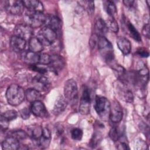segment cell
I'll list each match as a JSON object with an SVG mask.
<instances>
[{
	"label": "cell",
	"mask_w": 150,
	"mask_h": 150,
	"mask_svg": "<svg viewBox=\"0 0 150 150\" xmlns=\"http://www.w3.org/2000/svg\"><path fill=\"white\" fill-rule=\"evenodd\" d=\"M25 97V92L23 88L16 84L10 85L6 91L7 101L13 106L18 105L22 103Z\"/></svg>",
	"instance_id": "obj_1"
},
{
	"label": "cell",
	"mask_w": 150,
	"mask_h": 150,
	"mask_svg": "<svg viewBox=\"0 0 150 150\" xmlns=\"http://www.w3.org/2000/svg\"><path fill=\"white\" fill-rule=\"evenodd\" d=\"M97 46L98 51L104 60L111 63L114 59L113 47L110 41L104 36H98Z\"/></svg>",
	"instance_id": "obj_2"
},
{
	"label": "cell",
	"mask_w": 150,
	"mask_h": 150,
	"mask_svg": "<svg viewBox=\"0 0 150 150\" xmlns=\"http://www.w3.org/2000/svg\"><path fill=\"white\" fill-rule=\"evenodd\" d=\"M94 107L97 114L104 120L109 119L111 109V104L108 99L103 96H96Z\"/></svg>",
	"instance_id": "obj_3"
},
{
	"label": "cell",
	"mask_w": 150,
	"mask_h": 150,
	"mask_svg": "<svg viewBox=\"0 0 150 150\" xmlns=\"http://www.w3.org/2000/svg\"><path fill=\"white\" fill-rule=\"evenodd\" d=\"M64 96L67 103L75 105L78 100V87L76 81L70 79L67 80L64 86Z\"/></svg>",
	"instance_id": "obj_4"
},
{
	"label": "cell",
	"mask_w": 150,
	"mask_h": 150,
	"mask_svg": "<svg viewBox=\"0 0 150 150\" xmlns=\"http://www.w3.org/2000/svg\"><path fill=\"white\" fill-rule=\"evenodd\" d=\"M46 16L41 12L28 11L23 16V20L26 24L31 28H38L45 23Z\"/></svg>",
	"instance_id": "obj_5"
},
{
	"label": "cell",
	"mask_w": 150,
	"mask_h": 150,
	"mask_svg": "<svg viewBox=\"0 0 150 150\" xmlns=\"http://www.w3.org/2000/svg\"><path fill=\"white\" fill-rule=\"evenodd\" d=\"M38 39L45 46L52 45L57 38V33L53 29L45 26L40 29L37 36Z\"/></svg>",
	"instance_id": "obj_6"
},
{
	"label": "cell",
	"mask_w": 150,
	"mask_h": 150,
	"mask_svg": "<svg viewBox=\"0 0 150 150\" xmlns=\"http://www.w3.org/2000/svg\"><path fill=\"white\" fill-rule=\"evenodd\" d=\"M90 91L88 88L85 86L83 90L79 105V112L81 114L87 115L90 112Z\"/></svg>",
	"instance_id": "obj_7"
},
{
	"label": "cell",
	"mask_w": 150,
	"mask_h": 150,
	"mask_svg": "<svg viewBox=\"0 0 150 150\" xmlns=\"http://www.w3.org/2000/svg\"><path fill=\"white\" fill-rule=\"evenodd\" d=\"M5 10L12 15H21L24 10V4L23 1L9 0L5 1Z\"/></svg>",
	"instance_id": "obj_8"
},
{
	"label": "cell",
	"mask_w": 150,
	"mask_h": 150,
	"mask_svg": "<svg viewBox=\"0 0 150 150\" xmlns=\"http://www.w3.org/2000/svg\"><path fill=\"white\" fill-rule=\"evenodd\" d=\"M13 33L15 36L21 38L26 40H29L33 36V28L26 23L17 25L14 29Z\"/></svg>",
	"instance_id": "obj_9"
},
{
	"label": "cell",
	"mask_w": 150,
	"mask_h": 150,
	"mask_svg": "<svg viewBox=\"0 0 150 150\" xmlns=\"http://www.w3.org/2000/svg\"><path fill=\"white\" fill-rule=\"evenodd\" d=\"M33 88L39 91L47 90L50 86L49 79L43 75L35 76L32 81Z\"/></svg>",
	"instance_id": "obj_10"
},
{
	"label": "cell",
	"mask_w": 150,
	"mask_h": 150,
	"mask_svg": "<svg viewBox=\"0 0 150 150\" xmlns=\"http://www.w3.org/2000/svg\"><path fill=\"white\" fill-rule=\"evenodd\" d=\"M123 117L122 107L117 101H114L112 105H111L109 119L113 123L120 122Z\"/></svg>",
	"instance_id": "obj_11"
},
{
	"label": "cell",
	"mask_w": 150,
	"mask_h": 150,
	"mask_svg": "<svg viewBox=\"0 0 150 150\" xmlns=\"http://www.w3.org/2000/svg\"><path fill=\"white\" fill-rule=\"evenodd\" d=\"M126 84L120 82L117 85V91L118 95L124 101L128 103H132L134 100V96L132 91L127 87Z\"/></svg>",
	"instance_id": "obj_12"
},
{
	"label": "cell",
	"mask_w": 150,
	"mask_h": 150,
	"mask_svg": "<svg viewBox=\"0 0 150 150\" xmlns=\"http://www.w3.org/2000/svg\"><path fill=\"white\" fill-rule=\"evenodd\" d=\"M65 64L64 59L60 55L53 54L51 55V61L49 64L50 69L57 74L60 70L63 69Z\"/></svg>",
	"instance_id": "obj_13"
},
{
	"label": "cell",
	"mask_w": 150,
	"mask_h": 150,
	"mask_svg": "<svg viewBox=\"0 0 150 150\" xmlns=\"http://www.w3.org/2000/svg\"><path fill=\"white\" fill-rule=\"evenodd\" d=\"M31 112L37 117L43 118L47 115V111L44 104L40 101H36L32 103L30 107Z\"/></svg>",
	"instance_id": "obj_14"
},
{
	"label": "cell",
	"mask_w": 150,
	"mask_h": 150,
	"mask_svg": "<svg viewBox=\"0 0 150 150\" xmlns=\"http://www.w3.org/2000/svg\"><path fill=\"white\" fill-rule=\"evenodd\" d=\"M10 46L16 52H23L26 46V40L16 36H12L10 39Z\"/></svg>",
	"instance_id": "obj_15"
},
{
	"label": "cell",
	"mask_w": 150,
	"mask_h": 150,
	"mask_svg": "<svg viewBox=\"0 0 150 150\" xmlns=\"http://www.w3.org/2000/svg\"><path fill=\"white\" fill-rule=\"evenodd\" d=\"M46 26L50 28L57 33L61 28V22L59 18L53 15H48L46 16L45 23Z\"/></svg>",
	"instance_id": "obj_16"
},
{
	"label": "cell",
	"mask_w": 150,
	"mask_h": 150,
	"mask_svg": "<svg viewBox=\"0 0 150 150\" xmlns=\"http://www.w3.org/2000/svg\"><path fill=\"white\" fill-rule=\"evenodd\" d=\"M43 132V128L38 125H32L28 127V135L38 145Z\"/></svg>",
	"instance_id": "obj_17"
},
{
	"label": "cell",
	"mask_w": 150,
	"mask_h": 150,
	"mask_svg": "<svg viewBox=\"0 0 150 150\" xmlns=\"http://www.w3.org/2000/svg\"><path fill=\"white\" fill-rule=\"evenodd\" d=\"M19 141L12 136H9L2 142V148L5 150H16L20 148Z\"/></svg>",
	"instance_id": "obj_18"
},
{
	"label": "cell",
	"mask_w": 150,
	"mask_h": 150,
	"mask_svg": "<svg viewBox=\"0 0 150 150\" xmlns=\"http://www.w3.org/2000/svg\"><path fill=\"white\" fill-rule=\"evenodd\" d=\"M117 45L120 51L125 55L128 54L131 50V44L129 40L122 36L117 39Z\"/></svg>",
	"instance_id": "obj_19"
},
{
	"label": "cell",
	"mask_w": 150,
	"mask_h": 150,
	"mask_svg": "<svg viewBox=\"0 0 150 150\" xmlns=\"http://www.w3.org/2000/svg\"><path fill=\"white\" fill-rule=\"evenodd\" d=\"M22 59L24 62L27 64L35 65L39 63V54L37 53L33 52L32 51L24 52L22 54Z\"/></svg>",
	"instance_id": "obj_20"
},
{
	"label": "cell",
	"mask_w": 150,
	"mask_h": 150,
	"mask_svg": "<svg viewBox=\"0 0 150 150\" xmlns=\"http://www.w3.org/2000/svg\"><path fill=\"white\" fill-rule=\"evenodd\" d=\"M122 23L124 25L125 29L127 30L128 32V33L129 35V36L135 40L137 42H141V35L138 32V30L136 29V28L134 27V26L132 24V23H131L129 21H127L125 19H124Z\"/></svg>",
	"instance_id": "obj_21"
},
{
	"label": "cell",
	"mask_w": 150,
	"mask_h": 150,
	"mask_svg": "<svg viewBox=\"0 0 150 150\" xmlns=\"http://www.w3.org/2000/svg\"><path fill=\"white\" fill-rule=\"evenodd\" d=\"M67 104L68 103L64 97H63L62 96H59L56 99L55 103L54 104V107L53 108V113L55 115H59L65 110Z\"/></svg>",
	"instance_id": "obj_22"
},
{
	"label": "cell",
	"mask_w": 150,
	"mask_h": 150,
	"mask_svg": "<svg viewBox=\"0 0 150 150\" xmlns=\"http://www.w3.org/2000/svg\"><path fill=\"white\" fill-rule=\"evenodd\" d=\"M24 6L29 11L41 12L43 11V4L38 0H26L23 1Z\"/></svg>",
	"instance_id": "obj_23"
},
{
	"label": "cell",
	"mask_w": 150,
	"mask_h": 150,
	"mask_svg": "<svg viewBox=\"0 0 150 150\" xmlns=\"http://www.w3.org/2000/svg\"><path fill=\"white\" fill-rule=\"evenodd\" d=\"M51 140V134L47 128H43L42 134L38 141V145L42 148H46L49 146Z\"/></svg>",
	"instance_id": "obj_24"
},
{
	"label": "cell",
	"mask_w": 150,
	"mask_h": 150,
	"mask_svg": "<svg viewBox=\"0 0 150 150\" xmlns=\"http://www.w3.org/2000/svg\"><path fill=\"white\" fill-rule=\"evenodd\" d=\"M29 49L30 51L38 53L43 50V45L37 37H32L29 40Z\"/></svg>",
	"instance_id": "obj_25"
},
{
	"label": "cell",
	"mask_w": 150,
	"mask_h": 150,
	"mask_svg": "<svg viewBox=\"0 0 150 150\" xmlns=\"http://www.w3.org/2000/svg\"><path fill=\"white\" fill-rule=\"evenodd\" d=\"M25 96L27 100L30 103L40 100L42 98L40 91L34 88H28L25 92Z\"/></svg>",
	"instance_id": "obj_26"
},
{
	"label": "cell",
	"mask_w": 150,
	"mask_h": 150,
	"mask_svg": "<svg viewBox=\"0 0 150 150\" xmlns=\"http://www.w3.org/2000/svg\"><path fill=\"white\" fill-rule=\"evenodd\" d=\"M94 29L96 34L98 36H104L107 32L108 29L107 28L105 21H104L101 18H98L95 23Z\"/></svg>",
	"instance_id": "obj_27"
},
{
	"label": "cell",
	"mask_w": 150,
	"mask_h": 150,
	"mask_svg": "<svg viewBox=\"0 0 150 150\" xmlns=\"http://www.w3.org/2000/svg\"><path fill=\"white\" fill-rule=\"evenodd\" d=\"M104 8L110 17L114 18L117 14V10L115 4L111 1H105L103 2Z\"/></svg>",
	"instance_id": "obj_28"
},
{
	"label": "cell",
	"mask_w": 150,
	"mask_h": 150,
	"mask_svg": "<svg viewBox=\"0 0 150 150\" xmlns=\"http://www.w3.org/2000/svg\"><path fill=\"white\" fill-rule=\"evenodd\" d=\"M105 22L108 30H110L114 33H117L118 32V25L114 18L110 17Z\"/></svg>",
	"instance_id": "obj_29"
},
{
	"label": "cell",
	"mask_w": 150,
	"mask_h": 150,
	"mask_svg": "<svg viewBox=\"0 0 150 150\" xmlns=\"http://www.w3.org/2000/svg\"><path fill=\"white\" fill-rule=\"evenodd\" d=\"M109 137L113 141L117 142L122 137V132L119 128L116 127H114L110 130Z\"/></svg>",
	"instance_id": "obj_30"
},
{
	"label": "cell",
	"mask_w": 150,
	"mask_h": 150,
	"mask_svg": "<svg viewBox=\"0 0 150 150\" xmlns=\"http://www.w3.org/2000/svg\"><path fill=\"white\" fill-rule=\"evenodd\" d=\"M102 137H101V134L99 132H95L90 141L89 143V145L90 147H91L92 148H95L96 146H98V145L100 144V142H101Z\"/></svg>",
	"instance_id": "obj_31"
},
{
	"label": "cell",
	"mask_w": 150,
	"mask_h": 150,
	"mask_svg": "<svg viewBox=\"0 0 150 150\" xmlns=\"http://www.w3.org/2000/svg\"><path fill=\"white\" fill-rule=\"evenodd\" d=\"M11 136L14 137L18 141H21L25 140L28 135V134L26 133L24 131L19 129V130H16V131H12L11 134Z\"/></svg>",
	"instance_id": "obj_32"
},
{
	"label": "cell",
	"mask_w": 150,
	"mask_h": 150,
	"mask_svg": "<svg viewBox=\"0 0 150 150\" xmlns=\"http://www.w3.org/2000/svg\"><path fill=\"white\" fill-rule=\"evenodd\" d=\"M5 118L8 120L9 121L13 120L16 118L18 116L17 112L14 110H8L1 114Z\"/></svg>",
	"instance_id": "obj_33"
},
{
	"label": "cell",
	"mask_w": 150,
	"mask_h": 150,
	"mask_svg": "<svg viewBox=\"0 0 150 150\" xmlns=\"http://www.w3.org/2000/svg\"><path fill=\"white\" fill-rule=\"evenodd\" d=\"M83 134V131L79 128H74L71 132V138L75 141H80L82 138Z\"/></svg>",
	"instance_id": "obj_34"
},
{
	"label": "cell",
	"mask_w": 150,
	"mask_h": 150,
	"mask_svg": "<svg viewBox=\"0 0 150 150\" xmlns=\"http://www.w3.org/2000/svg\"><path fill=\"white\" fill-rule=\"evenodd\" d=\"M51 61V56L47 53H42L39 54V63L43 65H49Z\"/></svg>",
	"instance_id": "obj_35"
},
{
	"label": "cell",
	"mask_w": 150,
	"mask_h": 150,
	"mask_svg": "<svg viewBox=\"0 0 150 150\" xmlns=\"http://www.w3.org/2000/svg\"><path fill=\"white\" fill-rule=\"evenodd\" d=\"M9 121L5 118L2 115H1L0 118V124H1V129L2 131H6L9 126Z\"/></svg>",
	"instance_id": "obj_36"
},
{
	"label": "cell",
	"mask_w": 150,
	"mask_h": 150,
	"mask_svg": "<svg viewBox=\"0 0 150 150\" xmlns=\"http://www.w3.org/2000/svg\"><path fill=\"white\" fill-rule=\"evenodd\" d=\"M86 5V10L88 14L91 15L94 11V3L93 1H84Z\"/></svg>",
	"instance_id": "obj_37"
},
{
	"label": "cell",
	"mask_w": 150,
	"mask_h": 150,
	"mask_svg": "<svg viewBox=\"0 0 150 150\" xmlns=\"http://www.w3.org/2000/svg\"><path fill=\"white\" fill-rule=\"evenodd\" d=\"M30 110H29L28 108H24L23 109H22L20 111V115L21 117H22V119L23 120H27L29 118L30 115Z\"/></svg>",
	"instance_id": "obj_38"
},
{
	"label": "cell",
	"mask_w": 150,
	"mask_h": 150,
	"mask_svg": "<svg viewBox=\"0 0 150 150\" xmlns=\"http://www.w3.org/2000/svg\"><path fill=\"white\" fill-rule=\"evenodd\" d=\"M137 53L142 57H148L149 54L148 50L144 47L139 48L137 51Z\"/></svg>",
	"instance_id": "obj_39"
},
{
	"label": "cell",
	"mask_w": 150,
	"mask_h": 150,
	"mask_svg": "<svg viewBox=\"0 0 150 150\" xmlns=\"http://www.w3.org/2000/svg\"><path fill=\"white\" fill-rule=\"evenodd\" d=\"M98 36L96 34H94L90 38V41H89V45L90 46L91 48H94L96 45L97 44L98 42Z\"/></svg>",
	"instance_id": "obj_40"
},
{
	"label": "cell",
	"mask_w": 150,
	"mask_h": 150,
	"mask_svg": "<svg viewBox=\"0 0 150 150\" xmlns=\"http://www.w3.org/2000/svg\"><path fill=\"white\" fill-rule=\"evenodd\" d=\"M142 35L146 37V38L149 39L150 36V32H149V23H145L142 28Z\"/></svg>",
	"instance_id": "obj_41"
},
{
	"label": "cell",
	"mask_w": 150,
	"mask_h": 150,
	"mask_svg": "<svg viewBox=\"0 0 150 150\" xmlns=\"http://www.w3.org/2000/svg\"><path fill=\"white\" fill-rule=\"evenodd\" d=\"M32 67V69L34 71H38L39 73L43 74L45 73H46L47 72V70L44 68V67H39V66H37L36 64L35 65H32L31 66Z\"/></svg>",
	"instance_id": "obj_42"
},
{
	"label": "cell",
	"mask_w": 150,
	"mask_h": 150,
	"mask_svg": "<svg viewBox=\"0 0 150 150\" xmlns=\"http://www.w3.org/2000/svg\"><path fill=\"white\" fill-rule=\"evenodd\" d=\"M117 148L118 149H129V148L127 143L125 142H119L117 145Z\"/></svg>",
	"instance_id": "obj_43"
},
{
	"label": "cell",
	"mask_w": 150,
	"mask_h": 150,
	"mask_svg": "<svg viewBox=\"0 0 150 150\" xmlns=\"http://www.w3.org/2000/svg\"><path fill=\"white\" fill-rule=\"evenodd\" d=\"M123 3L128 8H131L134 6V4L135 3V1L132 0H125V1H123Z\"/></svg>",
	"instance_id": "obj_44"
},
{
	"label": "cell",
	"mask_w": 150,
	"mask_h": 150,
	"mask_svg": "<svg viewBox=\"0 0 150 150\" xmlns=\"http://www.w3.org/2000/svg\"><path fill=\"white\" fill-rule=\"evenodd\" d=\"M56 132L58 135H62V133L63 132V128L62 126H61V125L56 127Z\"/></svg>",
	"instance_id": "obj_45"
}]
</instances>
